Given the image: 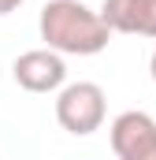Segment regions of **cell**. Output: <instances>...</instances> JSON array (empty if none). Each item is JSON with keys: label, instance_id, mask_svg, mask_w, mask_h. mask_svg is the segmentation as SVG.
<instances>
[{"label": "cell", "instance_id": "5", "mask_svg": "<svg viewBox=\"0 0 156 160\" xmlns=\"http://www.w3.org/2000/svg\"><path fill=\"white\" fill-rule=\"evenodd\" d=\"M100 15L112 26V34L156 38V0H104Z\"/></svg>", "mask_w": 156, "mask_h": 160}, {"label": "cell", "instance_id": "1", "mask_svg": "<svg viewBox=\"0 0 156 160\" xmlns=\"http://www.w3.org/2000/svg\"><path fill=\"white\" fill-rule=\"evenodd\" d=\"M41 41L63 56H97L108 48L112 26L100 11L85 8L82 0H48L37 19Z\"/></svg>", "mask_w": 156, "mask_h": 160}, {"label": "cell", "instance_id": "7", "mask_svg": "<svg viewBox=\"0 0 156 160\" xmlns=\"http://www.w3.org/2000/svg\"><path fill=\"white\" fill-rule=\"evenodd\" d=\"M149 75H153V82H156V52H153V60H149Z\"/></svg>", "mask_w": 156, "mask_h": 160}, {"label": "cell", "instance_id": "4", "mask_svg": "<svg viewBox=\"0 0 156 160\" xmlns=\"http://www.w3.org/2000/svg\"><path fill=\"white\" fill-rule=\"evenodd\" d=\"M11 78L19 82L26 93H56L63 82H67V63H63V52L56 48H30L22 56H15L11 63Z\"/></svg>", "mask_w": 156, "mask_h": 160}, {"label": "cell", "instance_id": "6", "mask_svg": "<svg viewBox=\"0 0 156 160\" xmlns=\"http://www.w3.org/2000/svg\"><path fill=\"white\" fill-rule=\"evenodd\" d=\"M19 8H22V0H0V15H11Z\"/></svg>", "mask_w": 156, "mask_h": 160}, {"label": "cell", "instance_id": "3", "mask_svg": "<svg viewBox=\"0 0 156 160\" xmlns=\"http://www.w3.org/2000/svg\"><path fill=\"white\" fill-rule=\"evenodd\" d=\"M108 142L119 160H156V119L149 112H119L108 127Z\"/></svg>", "mask_w": 156, "mask_h": 160}, {"label": "cell", "instance_id": "2", "mask_svg": "<svg viewBox=\"0 0 156 160\" xmlns=\"http://www.w3.org/2000/svg\"><path fill=\"white\" fill-rule=\"evenodd\" d=\"M108 116V97L97 82H63L56 89V123L75 134V138H89L93 130L104 127Z\"/></svg>", "mask_w": 156, "mask_h": 160}]
</instances>
